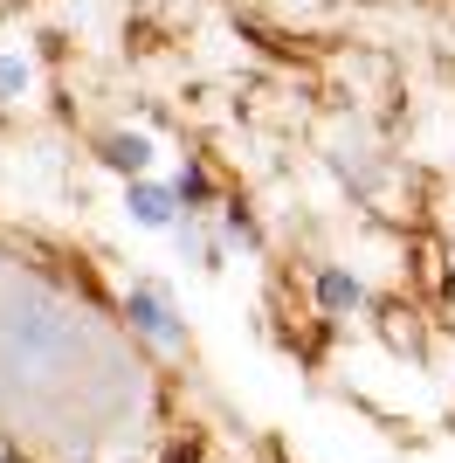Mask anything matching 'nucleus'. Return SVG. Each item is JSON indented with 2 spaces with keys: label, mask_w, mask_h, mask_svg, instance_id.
<instances>
[{
  "label": "nucleus",
  "mask_w": 455,
  "mask_h": 463,
  "mask_svg": "<svg viewBox=\"0 0 455 463\" xmlns=\"http://www.w3.org/2000/svg\"><path fill=\"white\" fill-rule=\"evenodd\" d=\"M125 318H132L138 332H145L152 346H187V311L172 305V290L159 284V277H132L125 284Z\"/></svg>",
  "instance_id": "f257e3e1"
},
{
  "label": "nucleus",
  "mask_w": 455,
  "mask_h": 463,
  "mask_svg": "<svg viewBox=\"0 0 455 463\" xmlns=\"http://www.w3.org/2000/svg\"><path fill=\"white\" fill-rule=\"evenodd\" d=\"M180 194H172V180H125V222H138V229H172L180 222Z\"/></svg>",
  "instance_id": "f03ea898"
},
{
  "label": "nucleus",
  "mask_w": 455,
  "mask_h": 463,
  "mask_svg": "<svg viewBox=\"0 0 455 463\" xmlns=\"http://www.w3.org/2000/svg\"><path fill=\"white\" fill-rule=\"evenodd\" d=\"M152 159H159L152 132H132V125H125V132L104 138V166H111L117 180H145V174H152Z\"/></svg>",
  "instance_id": "7ed1b4c3"
},
{
  "label": "nucleus",
  "mask_w": 455,
  "mask_h": 463,
  "mask_svg": "<svg viewBox=\"0 0 455 463\" xmlns=\"http://www.w3.org/2000/svg\"><path fill=\"white\" fill-rule=\"evenodd\" d=\"M311 298H318L324 311H359L366 305V284H359V270H345V263H324L318 277H311Z\"/></svg>",
  "instance_id": "20e7f679"
},
{
  "label": "nucleus",
  "mask_w": 455,
  "mask_h": 463,
  "mask_svg": "<svg viewBox=\"0 0 455 463\" xmlns=\"http://www.w3.org/2000/svg\"><path fill=\"white\" fill-rule=\"evenodd\" d=\"M214 229H221V242H235L242 256L263 250V229H255V214H248L242 201H221V208H214Z\"/></svg>",
  "instance_id": "39448f33"
},
{
  "label": "nucleus",
  "mask_w": 455,
  "mask_h": 463,
  "mask_svg": "<svg viewBox=\"0 0 455 463\" xmlns=\"http://www.w3.org/2000/svg\"><path fill=\"white\" fill-rule=\"evenodd\" d=\"M172 194H180V208L187 214H200L214 201V187H208V174H200V166H180V174H172Z\"/></svg>",
  "instance_id": "423d86ee"
},
{
  "label": "nucleus",
  "mask_w": 455,
  "mask_h": 463,
  "mask_svg": "<svg viewBox=\"0 0 455 463\" xmlns=\"http://www.w3.org/2000/svg\"><path fill=\"white\" fill-rule=\"evenodd\" d=\"M21 90H28V56L7 49V56H0V97H21Z\"/></svg>",
  "instance_id": "0eeeda50"
}]
</instances>
